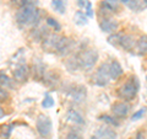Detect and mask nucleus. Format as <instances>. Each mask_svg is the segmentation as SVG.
I'll return each instance as SVG.
<instances>
[{"instance_id":"16","label":"nucleus","mask_w":147,"mask_h":139,"mask_svg":"<svg viewBox=\"0 0 147 139\" xmlns=\"http://www.w3.org/2000/svg\"><path fill=\"white\" fill-rule=\"evenodd\" d=\"M100 7L108 12H117L119 10V1L118 0H103L100 3Z\"/></svg>"},{"instance_id":"4","label":"nucleus","mask_w":147,"mask_h":139,"mask_svg":"<svg viewBox=\"0 0 147 139\" xmlns=\"http://www.w3.org/2000/svg\"><path fill=\"white\" fill-rule=\"evenodd\" d=\"M36 128H37V132L39 133V136L42 138H48L52 134L53 124L48 116L39 114L36 121Z\"/></svg>"},{"instance_id":"11","label":"nucleus","mask_w":147,"mask_h":139,"mask_svg":"<svg viewBox=\"0 0 147 139\" xmlns=\"http://www.w3.org/2000/svg\"><path fill=\"white\" fill-rule=\"evenodd\" d=\"M28 73H30V69L26 64H20L17 65L12 72V75H13V79L16 81H25L27 76H28Z\"/></svg>"},{"instance_id":"10","label":"nucleus","mask_w":147,"mask_h":139,"mask_svg":"<svg viewBox=\"0 0 147 139\" xmlns=\"http://www.w3.org/2000/svg\"><path fill=\"white\" fill-rule=\"evenodd\" d=\"M70 95H71V99H72L74 102L80 104V102H82V101L86 100L87 89H86L85 86H82V85H77V86H75V87H74V89L71 90Z\"/></svg>"},{"instance_id":"35","label":"nucleus","mask_w":147,"mask_h":139,"mask_svg":"<svg viewBox=\"0 0 147 139\" xmlns=\"http://www.w3.org/2000/svg\"><path fill=\"white\" fill-rule=\"evenodd\" d=\"M144 3L146 4V5H147V0H144Z\"/></svg>"},{"instance_id":"9","label":"nucleus","mask_w":147,"mask_h":139,"mask_svg":"<svg viewBox=\"0 0 147 139\" xmlns=\"http://www.w3.org/2000/svg\"><path fill=\"white\" fill-rule=\"evenodd\" d=\"M74 46H75V41H72L70 38H67V37H61L60 42H59V46L57 48V52L59 55H61V57H64V55L69 54L72 50Z\"/></svg>"},{"instance_id":"21","label":"nucleus","mask_w":147,"mask_h":139,"mask_svg":"<svg viewBox=\"0 0 147 139\" xmlns=\"http://www.w3.org/2000/svg\"><path fill=\"white\" fill-rule=\"evenodd\" d=\"M52 6L59 14H65L66 11V5L64 3V0H52Z\"/></svg>"},{"instance_id":"24","label":"nucleus","mask_w":147,"mask_h":139,"mask_svg":"<svg viewBox=\"0 0 147 139\" xmlns=\"http://www.w3.org/2000/svg\"><path fill=\"white\" fill-rule=\"evenodd\" d=\"M47 25L50 26L52 29H54L55 32L61 31V25L59 24V22L55 20V18H53V17H47Z\"/></svg>"},{"instance_id":"2","label":"nucleus","mask_w":147,"mask_h":139,"mask_svg":"<svg viewBox=\"0 0 147 139\" xmlns=\"http://www.w3.org/2000/svg\"><path fill=\"white\" fill-rule=\"evenodd\" d=\"M140 89V82L136 76H131L124 85L118 90V96L124 101H131L135 99L137 91Z\"/></svg>"},{"instance_id":"1","label":"nucleus","mask_w":147,"mask_h":139,"mask_svg":"<svg viewBox=\"0 0 147 139\" xmlns=\"http://www.w3.org/2000/svg\"><path fill=\"white\" fill-rule=\"evenodd\" d=\"M16 22L21 26H33L39 21V11L34 5L20 7L16 12Z\"/></svg>"},{"instance_id":"31","label":"nucleus","mask_w":147,"mask_h":139,"mask_svg":"<svg viewBox=\"0 0 147 139\" xmlns=\"http://www.w3.org/2000/svg\"><path fill=\"white\" fill-rule=\"evenodd\" d=\"M7 99H9V92H7V90L0 86V102H5Z\"/></svg>"},{"instance_id":"19","label":"nucleus","mask_w":147,"mask_h":139,"mask_svg":"<svg viewBox=\"0 0 147 139\" xmlns=\"http://www.w3.org/2000/svg\"><path fill=\"white\" fill-rule=\"evenodd\" d=\"M75 22L79 26H84L88 24V17L85 14V11H76L75 12Z\"/></svg>"},{"instance_id":"5","label":"nucleus","mask_w":147,"mask_h":139,"mask_svg":"<svg viewBox=\"0 0 147 139\" xmlns=\"http://www.w3.org/2000/svg\"><path fill=\"white\" fill-rule=\"evenodd\" d=\"M110 81V74H109V64L104 63L102 64L98 70L96 72V76H94V82L97 86L103 87Z\"/></svg>"},{"instance_id":"26","label":"nucleus","mask_w":147,"mask_h":139,"mask_svg":"<svg viewBox=\"0 0 147 139\" xmlns=\"http://www.w3.org/2000/svg\"><path fill=\"white\" fill-rule=\"evenodd\" d=\"M120 40H121V36L119 33H112L108 37V43L113 46H118L120 43Z\"/></svg>"},{"instance_id":"30","label":"nucleus","mask_w":147,"mask_h":139,"mask_svg":"<svg viewBox=\"0 0 147 139\" xmlns=\"http://www.w3.org/2000/svg\"><path fill=\"white\" fill-rule=\"evenodd\" d=\"M65 139H84L82 138V136L79 133V132H76V131H71V132H69L66 134V137Z\"/></svg>"},{"instance_id":"15","label":"nucleus","mask_w":147,"mask_h":139,"mask_svg":"<svg viewBox=\"0 0 147 139\" xmlns=\"http://www.w3.org/2000/svg\"><path fill=\"white\" fill-rule=\"evenodd\" d=\"M119 44L123 47V49L131 52V50L135 48V46H136V41L134 38V36L125 35V36H121V40H120V43Z\"/></svg>"},{"instance_id":"32","label":"nucleus","mask_w":147,"mask_h":139,"mask_svg":"<svg viewBox=\"0 0 147 139\" xmlns=\"http://www.w3.org/2000/svg\"><path fill=\"white\" fill-rule=\"evenodd\" d=\"M136 139H145L144 133H142V132H137V134H136Z\"/></svg>"},{"instance_id":"8","label":"nucleus","mask_w":147,"mask_h":139,"mask_svg":"<svg viewBox=\"0 0 147 139\" xmlns=\"http://www.w3.org/2000/svg\"><path fill=\"white\" fill-rule=\"evenodd\" d=\"M129 111H130V106H129L125 101H119L112 106V113L115 118H124L126 117Z\"/></svg>"},{"instance_id":"14","label":"nucleus","mask_w":147,"mask_h":139,"mask_svg":"<svg viewBox=\"0 0 147 139\" xmlns=\"http://www.w3.org/2000/svg\"><path fill=\"white\" fill-rule=\"evenodd\" d=\"M66 118L67 121L72 123V124H76V126H84L85 124V118L82 117V114L80 112H77L75 110H70L66 114Z\"/></svg>"},{"instance_id":"12","label":"nucleus","mask_w":147,"mask_h":139,"mask_svg":"<svg viewBox=\"0 0 147 139\" xmlns=\"http://www.w3.org/2000/svg\"><path fill=\"white\" fill-rule=\"evenodd\" d=\"M93 137L97 139H117V133L109 127H100L96 131Z\"/></svg>"},{"instance_id":"20","label":"nucleus","mask_w":147,"mask_h":139,"mask_svg":"<svg viewBox=\"0 0 147 139\" xmlns=\"http://www.w3.org/2000/svg\"><path fill=\"white\" fill-rule=\"evenodd\" d=\"M130 10H132V11H140V10H142L145 6H146V4L144 3V0H131L130 3L126 5Z\"/></svg>"},{"instance_id":"3","label":"nucleus","mask_w":147,"mask_h":139,"mask_svg":"<svg viewBox=\"0 0 147 139\" xmlns=\"http://www.w3.org/2000/svg\"><path fill=\"white\" fill-rule=\"evenodd\" d=\"M97 61H98V52L93 48L85 49L84 52H81L79 54V62H80L81 69H85L87 72L91 70L96 65Z\"/></svg>"},{"instance_id":"28","label":"nucleus","mask_w":147,"mask_h":139,"mask_svg":"<svg viewBox=\"0 0 147 139\" xmlns=\"http://www.w3.org/2000/svg\"><path fill=\"white\" fill-rule=\"evenodd\" d=\"M77 5H79L81 9H84V10H90L92 9V4L90 0H77Z\"/></svg>"},{"instance_id":"7","label":"nucleus","mask_w":147,"mask_h":139,"mask_svg":"<svg viewBox=\"0 0 147 139\" xmlns=\"http://www.w3.org/2000/svg\"><path fill=\"white\" fill-rule=\"evenodd\" d=\"M99 27L105 33H115L119 29V22L113 17H103L99 21Z\"/></svg>"},{"instance_id":"25","label":"nucleus","mask_w":147,"mask_h":139,"mask_svg":"<svg viewBox=\"0 0 147 139\" xmlns=\"http://www.w3.org/2000/svg\"><path fill=\"white\" fill-rule=\"evenodd\" d=\"M53 106H54V99L49 94H47L42 101V107L43 108H50V107H53Z\"/></svg>"},{"instance_id":"27","label":"nucleus","mask_w":147,"mask_h":139,"mask_svg":"<svg viewBox=\"0 0 147 139\" xmlns=\"http://www.w3.org/2000/svg\"><path fill=\"white\" fill-rule=\"evenodd\" d=\"M146 107H142V108H140L139 111H136L135 113H132V116H131V121H139V119L144 116L145 113H146Z\"/></svg>"},{"instance_id":"36","label":"nucleus","mask_w":147,"mask_h":139,"mask_svg":"<svg viewBox=\"0 0 147 139\" xmlns=\"http://www.w3.org/2000/svg\"><path fill=\"white\" fill-rule=\"evenodd\" d=\"M91 139H97V138H96V137H92V138H91Z\"/></svg>"},{"instance_id":"18","label":"nucleus","mask_w":147,"mask_h":139,"mask_svg":"<svg viewBox=\"0 0 147 139\" xmlns=\"http://www.w3.org/2000/svg\"><path fill=\"white\" fill-rule=\"evenodd\" d=\"M66 68L67 70L70 72H76L81 69V65H80V62H79V55H75V57L70 58L69 61H66Z\"/></svg>"},{"instance_id":"34","label":"nucleus","mask_w":147,"mask_h":139,"mask_svg":"<svg viewBox=\"0 0 147 139\" xmlns=\"http://www.w3.org/2000/svg\"><path fill=\"white\" fill-rule=\"evenodd\" d=\"M131 0H120V3H123V4H125V5H127L129 3H130Z\"/></svg>"},{"instance_id":"23","label":"nucleus","mask_w":147,"mask_h":139,"mask_svg":"<svg viewBox=\"0 0 147 139\" xmlns=\"http://www.w3.org/2000/svg\"><path fill=\"white\" fill-rule=\"evenodd\" d=\"M100 121L105 122L107 124H109V126H113V127H118L119 126V121L115 118V117H112V116H108V114H103L99 117Z\"/></svg>"},{"instance_id":"17","label":"nucleus","mask_w":147,"mask_h":139,"mask_svg":"<svg viewBox=\"0 0 147 139\" xmlns=\"http://www.w3.org/2000/svg\"><path fill=\"white\" fill-rule=\"evenodd\" d=\"M135 49L137 50V54H139V55L147 54V35L141 36L140 38L136 41Z\"/></svg>"},{"instance_id":"13","label":"nucleus","mask_w":147,"mask_h":139,"mask_svg":"<svg viewBox=\"0 0 147 139\" xmlns=\"http://www.w3.org/2000/svg\"><path fill=\"white\" fill-rule=\"evenodd\" d=\"M123 67L118 61H113L109 64V74H110V80H117L123 75Z\"/></svg>"},{"instance_id":"22","label":"nucleus","mask_w":147,"mask_h":139,"mask_svg":"<svg viewBox=\"0 0 147 139\" xmlns=\"http://www.w3.org/2000/svg\"><path fill=\"white\" fill-rule=\"evenodd\" d=\"M0 86L4 87V89H6V90L12 87V80L4 73H0Z\"/></svg>"},{"instance_id":"29","label":"nucleus","mask_w":147,"mask_h":139,"mask_svg":"<svg viewBox=\"0 0 147 139\" xmlns=\"http://www.w3.org/2000/svg\"><path fill=\"white\" fill-rule=\"evenodd\" d=\"M12 1L17 4L20 7H24V6H28V5H34L36 0H12Z\"/></svg>"},{"instance_id":"33","label":"nucleus","mask_w":147,"mask_h":139,"mask_svg":"<svg viewBox=\"0 0 147 139\" xmlns=\"http://www.w3.org/2000/svg\"><path fill=\"white\" fill-rule=\"evenodd\" d=\"M4 116H5V111H4V108L3 107H0V119H1Z\"/></svg>"},{"instance_id":"6","label":"nucleus","mask_w":147,"mask_h":139,"mask_svg":"<svg viewBox=\"0 0 147 139\" xmlns=\"http://www.w3.org/2000/svg\"><path fill=\"white\" fill-rule=\"evenodd\" d=\"M61 40V36L57 33H48L42 40L43 41V48L48 52H57V48L59 46V42Z\"/></svg>"}]
</instances>
